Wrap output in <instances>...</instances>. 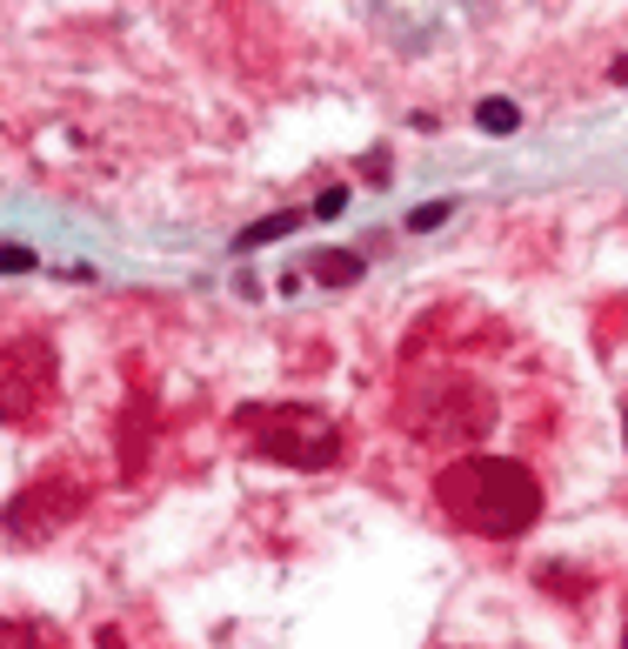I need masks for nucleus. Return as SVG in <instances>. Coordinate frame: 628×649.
I'll use <instances>...</instances> for the list:
<instances>
[{"label": "nucleus", "mask_w": 628, "mask_h": 649, "mask_svg": "<svg viewBox=\"0 0 628 649\" xmlns=\"http://www.w3.org/2000/svg\"><path fill=\"white\" fill-rule=\"evenodd\" d=\"M441 221H448V201H428V208H415V215H408V228H415V234H428V228H441Z\"/></svg>", "instance_id": "obj_8"}, {"label": "nucleus", "mask_w": 628, "mask_h": 649, "mask_svg": "<svg viewBox=\"0 0 628 649\" xmlns=\"http://www.w3.org/2000/svg\"><path fill=\"white\" fill-rule=\"evenodd\" d=\"M308 215L301 208H288V215H267V221H247L241 234H234V255H254V249H267V241H282V234H295Z\"/></svg>", "instance_id": "obj_3"}, {"label": "nucleus", "mask_w": 628, "mask_h": 649, "mask_svg": "<svg viewBox=\"0 0 628 649\" xmlns=\"http://www.w3.org/2000/svg\"><path fill=\"white\" fill-rule=\"evenodd\" d=\"M34 249H0V275H34Z\"/></svg>", "instance_id": "obj_7"}, {"label": "nucleus", "mask_w": 628, "mask_h": 649, "mask_svg": "<svg viewBox=\"0 0 628 649\" xmlns=\"http://www.w3.org/2000/svg\"><path fill=\"white\" fill-rule=\"evenodd\" d=\"M241 429L254 436V449L267 462H288V469H334V455H341L334 422L315 409H295V402H282V409H241Z\"/></svg>", "instance_id": "obj_2"}, {"label": "nucleus", "mask_w": 628, "mask_h": 649, "mask_svg": "<svg viewBox=\"0 0 628 649\" xmlns=\"http://www.w3.org/2000/svg\"><path fill=\"white\" fill-rule=\"evenodd\" d=\"M95 649H128V642H121V629H101V636H95Z\"/></svg>", "instance_id": "obj_10"}, {"label": "nucleus", "mask_w": 628, "mask_h": 649, "mask_svg": "<svg viewBox=\"0 0 628 649\" xmlns=\"http://www.w3.org/2000/svg\"><path fill=\"white\" fill-rule=\"evenodd\" d=\"M0 649H54V636L41 623H0Z\"/></svg>", "instance_id": "obj_5"}, {"label": "nucleus", "mask_w": 628, "mask_h": 649, "mask_svg": "<svg viewBox=\"0 0 628 649\" xmlns=\"http://www.w3.org/2000/svg\"><path fill=\"white\" fill-rule=\"evenodd\" d=\"M475 121H482L488 134H515V128H521V108H515V101H482Z\"/></svg>", "instance_id": "obj_6"}, {"label": "nucleus", "mask_w": 628, "mask_h": 649, "mask_svg": "<svg viewBox=\"0 0 628 649\" xmlns=\"http://www.w3.org/2000/svg\"><path fill=\"white\" fill-rule=\"evenodd\" d=\"M341 208H348V188H328V195H321V201H315V215H321V221H334V215H341Z\"/></svg>", "instance_id": "obj_9"}, {"label": "nucleus", "mask_w": 628, "mask_h": 649, "mask_svg": "<svg viewBox=\"0 0 628 649\" xmlns=\"http://www.w3.org/2000/svg\"><path fill=\"white\" fill-rule=\"evenodd\" d=\"M621 649H628V629H621Z\"/></svg>", "instance_id": "obj_11"}, {"label": "nucleus", "mask_w": 628, "mask_h": 649, "mask_svg": "<svg viewBox=\"0 0 628 649\" xmlns=\"http://www.w3.org/2000/svg\"><path fill=\"white\" fill-rule=\"evenodd\" d=\"M434 503L448 509V522H462L488 542H508L542 516V482L515 455H462L434 475Z\"/></svg>", "instance_id": "obj_1"}, {"label": "nucleus", "mask_w": 628, "mask_h": 649, "mask_svg": "<svg viewBox=\"0 0 628 649\" xmlns=\"http://www.w3.org/2000/svg\"><path fill=\"white\" fill-rule=\"evenodd\" d=\"M362 255H348V249H328V255H315V282L321 288H348V282H362Z\"/></svg>", "instance_id": "obj_4"}]
</instances>
